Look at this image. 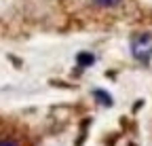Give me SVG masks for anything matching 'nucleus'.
<instances>
[{
  "label": "nucleus",
  "instance_id": "f257e3e1",
  "mask_svg": "<svg viewBox=\"0 0 152 146\" xmlns=\"http://www.w3.org/2000/svg\"><path fill=\"white\" fill-rule=\"evenodd\" d=\"M131 55H133V59H137L142 64H148L152 59V34L142 32V34L133 36L131 38Z\"/></svg>",
  "mask_w": 152,
  "mask_h": 146
},
{
  "label": "nucleus",
  "instance_id": "f03ea898",
  "mask_svg": "<svg viewBox=\"0 0 152 146\" xmlns=\"http://www.w3.org/2000/svg\"><path fill=\"white\" fill-rule=\"evenodd\" d=\"M93 98L97 100V104H102V106H108V108L114 104V102H112V95H110V93H106L104 89H93Z\"/></svg>",
  "mask_w": 152,
  "mask_h": 146
},
{
  "label": "nucleus",
  "instance_id": "7ed1b4c3",
  "mask_svg": "<svg viewBox=\"0 0 152 146\" xmlns=\"http://www.w3.org/2000/svg\"><path fill=\"white\" fill-rule=\"evenodd\" d=\"M93 62H95V55H91V53H87V51H83V53L76 55V64H78L80 68H89V66H93Z\"/></svg>",
  "mask_w": 152,
  "mask_h": 146
},
{
  "label": "nucleus",
  "instance_id": "20e7f679",
  "mask_svg": "<svg viewBox=\"0 0 152 146\" xmlns=\"http://www.w3.org/2000/svg\"><path fill=\"white\" fill-rule=\"evenodd\" d=\"M97 7H106V9H110V7H116V4H121L123 0H93Z\"/></svg>",
  "mask_w": 152,
  "mask_h": 146
},
{
  "label": "nucleus",
  "instance_id": "39448f33",
  "mask_svg": "<svg viewBox=\"0 0 152 146\" xmlns=\"http://www.w3.org/2000/svg\"><path fill=\"white\" fill-rule=\"evenodd\" d=\"M0 146H17L13 140H0Z\"/></svg>",
  "mask_w": 152,
  "mask_h": 146
}]
</instances>
